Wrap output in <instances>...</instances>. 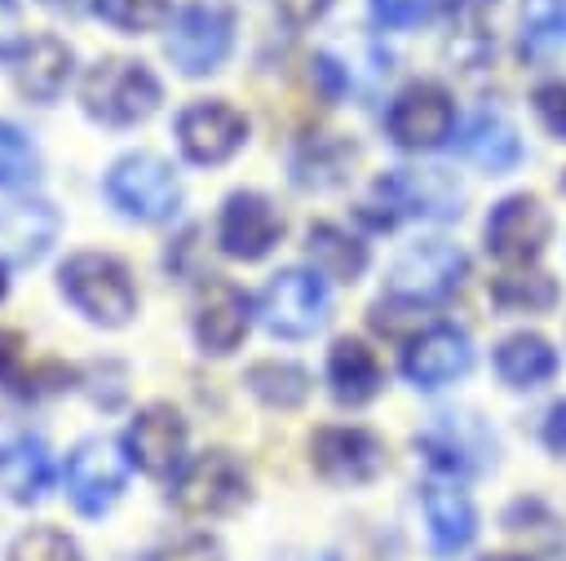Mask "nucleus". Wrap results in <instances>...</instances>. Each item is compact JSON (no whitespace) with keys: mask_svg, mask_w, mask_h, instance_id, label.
<instances>
[{"mask_svg":"<svg viewBox=\"0 0 566 561\" xmlns=\"http://www.w3.org/2000/svg\"><path fill=\"white\" fill-rule=\"evenodd\" d=\"M159 80L133 62V57H102L84 84H80V102L93 119L102 124H115V128H128V124H142L155 115L159 106Z\"/></svg>","mask_w":566,"mask_h":561,"instance_id":"obj_1","label":"nucleus"},{"mask_svg":"<svg viewBox=\"0 0 566 561\" xmlns=\"http://www.w3.org/2000/svg\"><path fill=\"white\" fill-rule=\"evenodd\" d=\"M57 278H62L66 300H71L84 318H93V322H102V327H119V322H128L133 309H137V292H133V283H128V269H124L115 256H106V252H75V256L62 265Z\"/></svg>","mask_w":566,"mask_h":561,"instance_id":"obj_2","label":"nucleus"},{"mask_svg":"<svg viewBox=\"0 0 566 561\" xmlns=\"http://www.w3.org/2000/svg\"><path fill=\"white\" fill-rule=\"evenodd\" d=\"M106 199L133 221H168L177 212L181 186L159 155H124L106 172Z\"/></svg>","mask_w":566,"mask_h":561,"instance_id":"obj_3","label":"nucleus"},{"mask_svg":"<svg viewBox=\"0 0 566 561\" xmlns=\"http://www.w3.org/2000/svg\"><path fill=\"white\" fill-rule=\"evenodd\" d=\"M248 499V473L226 451H203L172 477V504L186 517H221Z\"/></svg>","mask_w":566,"mask_h":561,"instance_id":"obj_4","label":"nucleus"},{"mask_svg":"<svg viewBox=\"0 0 566 561\" xmlns=\"http://www.w3.org/2000/svg\"><path fill=\"white\" fill-rule=\"evenodd\" d=\"M128 451L111 437H88L71 451L66 459V495L71 504L84 512V517H102L119 490H124V477H128Z\"/></svg>","mask_w":566,"mask_h":561,"instance_id":"obj_5","label":"nucleus"},{"mask_svg":"<svg viewBox=\"0 0 566 561\" xmlns=\"http://www.w3.org/2000/svg\"><path fill=\"white\" fill-rule=\"evenodd\" d=\"M464 252L451 243H416L407 247L389 269V292L407 305H433L447 300L464 278Z\"/></svg>","mask_w":566,"mask_h":561,"instance_id":"obj_6","label":"nucleus"},{"mask_svg":"<svg viewBox=\"0 0 566 561\" xmlns=\"http://www.w3.org/2000/svg\"><path fill=\"white\" fill-rule=\"evenodd\" d=\"M327 318V292L314 274L305 269H283L265 283L261 292V322L283 336V340H301V336H314Z\"/></svg>","mask_w":566,"mask_h":561,"instance_id":"obj_7","label":"nucleus"},{"mask_svg":"<svg viewBox=\"0 0 566 561\" xmlns=\"http://www.w3.org/2000/svg\"><path fill=\"white\" fill-rule=\"evenodd\" d=\"M230 53V18L217 4H186L168 31V57L181 75H208Z\"/></svg>","mask_w":566,"mask_h":561,"instance_id":"obj_8","label":"nucleus"},{"mask_svg":"<svg viewBox=\"0 0 566 561\" xmlns=\"http://www.w3.org/2000/svg\"><path fill=\"white\" fill-rule=\"evenodd\" d=\"M248 137V119L226 102H195L177 115V141L190 163H226Z\"/></svg>","mask_w":566,"mask_h":561,"instance_id":"obj_9","label":"nucleus"},{"mask_svg":"<svg viewBox=\"0 0 566 561\" xmlns=\"http://www.w3.org/2000/svg\"><path fill=\"white\" fill-rule=\"evenodd\" d=\"M128 459L150 473V477H168L181 473V455H186V420L168 406V402H150L146 411H137V420L128 424L124 437Z\"/></svg>","mask_w":566,"mask_h":561,"instance_id":"obj_10","label":"nucleus"},{"mask_svg":"<svg viewBox=\"0 0 566 561\" xmlns=\"http://www.w3.org/2000/svg\"><path fill=\"white\" fill-rule=\"evenodd\" d=\"M283 234V216L274 212L270 199L261 194H230L226 208H221V221H217V243L226 256L234 261H261Z\"/></svg>","mask_w":566,"mask_h":561,"instance_id":"obj_11","label":"nucleus"},{"mask_svg":"<svg viewBox=\"0 0 566 561\" xmlns=\"http://www.w3.org/2000/svg\"><path fill=\"white\" fill-rule=\"evenodd\" d=\"M451 97L438 84H411L389 106V137L402 150H433L451 133Z\"/></svg>","mask_w":566,"mask_h":561,"instance_id":"obj_12","label":"nucleus"},{"mask_svg":"<svg viewBox=\"0 0 566 561\" xmlns=\"http://www.w3.org/2000/svg\"><path fill=\"white\" fill-rule=\"evenodd\" d=\"M416 446H420V455H424L433 468L455 473V477L478 473V468L491 459V451H495V442L486 437V428H482L473 415H438V420L416 437Z\"/></svg>","mask_w":566,"mask_h":561,"instance_id":"obj_13","label":"nucleus"},{"mask_svg":"<svg viewBox=\"0 0 566 561\" xmlns=\"http://www.w3.org/2000/svg\"><path fill=\"white\" fill-rule=\"evenodd\" d=\"M376 194L394 208V216H455L460 212V190L447 172H411L398 168L389 177L376 181Z\"/></svg>","mask_w":566,"mask_h":561,"instance_id":"obj_14","label":"nucleus"},{"mask_svg":"<svg viewBox=\"0 0 566 561\" xmlns=\"http://www.w3.org/2000/svg\"><path fill=\"white\" fill-rule=\"evenodd\" d=\"M248 322H252L248 296L226 278L208 283V292L199 296V309H195V336H199L203 353H217V358L234 353L248 336Z\"/></svg>","mask_w":566,"mask_h":561,"instance_id":"obj_15","label":"nucleus"},{"mask_svg":"<svg viewBox=\"0 0 566 561\" xmlns=\"http://www.w3.org/2000/svg\"><path fill=\"white\" fill-rule=\"evenodd\" d=\"M310 451H314V468L327 481H349V486L376 477L385 464L380 442L367 428H318Z\"/></svg>","mask_w":566,"mask_h":561,"instance_id":"obj_16","label":"nucleus"},{"mask_svg":"<svg viewBox=\"0 0 566 561\" xmlns=\"http://www.w3.org/2000/svg\"><path fill=\"white\" fill-rule=\"evenodd\" d=\"M544 239H548V212L526 194L504 199L486 221V247L500 261H531L544 247Z\"/></svg>","mask_w":566,"mask_h":561,"instance_id":"obj_17","label":"nucleus"},{"mask_svg":"<svg viewBox=\"0 0 566 561\" xmlns=\"http://www.w3.org/2000/svg\"><path fill=\"white\" fill-rule=\"evenodd\" d=\"M473 362V349L469 340L455 331V327H429L424 336H416L407 345V358H402V371L411 384L420 389H442L447 380L464 375Z\"/></svg>","mask_w":566,"mask_h":561,"instance_id":"obj_18","label":"nucleus"},{"mask_svg":"<svg viewBox=\"0 0 566 561\" xmlns=\"http://www.w3.org/2000/svg\"><path fill=\"white\" fill-rule=\"evenodd\" d=\"M13 80L31 102H53L71 80V49L57 35H35L13 57Z\"/></svg>","mask_w":566,"mask_h":561,"instance_id":"obj_19","label":"nucleus"},{"mask_svg":"<svg viewBox=\"0 0 566 561\" xmlns=\"http://www.w3.org/2000/svg\"><path fill=\"white\" fill-rule=\"evenodd\" d=\"M57 234V212L44 199H22L0 212V252L18 265H31L49 252Z\"/></svg>","mask_w":566,"mask_h":561,"instance_id":"obj_20","label":"nucleus"},{"mask_svg":"<svg viewBox=\"0 0 566 561\" xmlns=\"http://www.w3.org/2000/svg\"><path fill=\"white\" fill-rule=\"evenodd\" d=\"M53 481V459L49 446L31 433H18L9 442H0V486L9 490V499L18 504H35Z\"/></svg>","mask_w":566,"mask_h":561,"instance_id":"obj_21","label":"nucleus"},{"mask_svg":"<svg viewBox=\"0 0 566 561\" xmlns=\"http://www.w3.org/2000/svg\"><path fill=\"white\" fill-rule=\"evenodd\" d=\"M460 155L482 172H509L522 159V141L500 110H478L460 133Z\"/></svg>","mask_w":566,"mask_h":561,"instance_id":"obj_22","label":"nucleus"},{"mask_svg":"<svg viewBox=\"0 0 566 561\" xmlns=\"http://www.w3.org/2000/svg\"><path fill=\"white\" fill-rule=\"evenodd\" d=\"M327 384H332L336 402H349V406L376 398V389H380L376 353L363 340H336L327 353Z\"/></svg>","mask_w":566,"mask_h":561,"instance_id":"obj_23","label":"nucleus"},{"mask_svg":"<svg viewBox=\"0 0 566 561\" xmlns=\"http://www.w3.org/2000/svg\"><path fill=\"white\" fill-rule=\"evenodd\" d=\"M424 521H429V548L438 557L460 552L473 539V530H478L473 504L460 490H451V486H429L424 490Z\"/></svg>","mask_w":566,"mask_h":561,"instance_id":"obj_24","label":"nucleus"},{"mask_svg":"<svg viewBox=\"0 0 566 561\" xmlns=\"http://www.w3.org/2000/svg\"><path fill=\"white\" fill-rule=\"evenodd\" d=\"M495 371L513 384V389H535L539 380H548L557 371V353L548 349L544 336H509L495 349Z\"/></svg>","mask_w":566,"mask_h":561,"instance_id":"obj_25","label":"nucleus"},{"mask_svg":"<svg viewBox=\"0 0 566 561\" xmlns=\"http://www.w3.org/2000/svg\"><path fill=\"white\" fill-rule=\"evenodd\" d=\"M0 380L13 393H44V389H62L71 380V371L44 362V367H27V340L9 327H0Z\"/></svg>","mask_w":566,"mask_h":561,"instance_id":"obj_26","label":"nucleus"},{"mask_svg":"<svg viewBox=\"0 0 566 561\" xmlns=\"http://www.w3.org/2000/svg\"><path fill=\"white\" fill-rule=\"evenodd\" d=\"M310 261H314L318 274L349 283V278L363 274L367 247H363L358 239H349L345 230H336V225H314V230H310Z\"/></svg>","mask_w":566,"mask_h":561,"instance_id":"obj_27","label":"nucleus"},{"mask_svg":"<svg viewBox=\"0 0 566 561\" xmlns=\"http://www.w3.org/2000/svg\"><path fill=\"white\" fill-rule=\"evenodd\" d=\"M248 389L265 406H301L310 393V375L296 362H256L248 367Z\"/></svg>","mask_w":566,"mask_h":561,"instance_id":"obj_28","label":"nucleus"},{"mask_svg":"<svg viewBox=\"0 0 566 561\" xmlns=\"http://www.w3.org/2000/svg\"><path fill=\"white\" fill-rule=\"evenodd\" d=\"M354 163V150L345 141H314L301 150L296 159V181L301 186H314V190H327V186H340L345 181V168Z\"/></svg>","mask_w":566,"mask_h":561,"instance_id":"obj_29","label":"nucleus"},{"mask_svg":"<svg viewBox=\"0 0 566 561\" xmlns=\"http://www.w3.org/2000/svg\"><path fill=\"white\" fill-rule=\"evenodd\" d=\"M93 13L111 22L115 31H159L172 13V0H93Z\"/></svg>","mask_w":566,"mask_h":561,"instance_id":"obj_30","label":"nucleus"},{"mask_svg":"<svg viewBox=\"0 0 566 561\" xmlns=\"http://www.w3.org/2000/svg\"><path fill=\"white\" fill-rule=\"evenodd\" d=\"M491 300L504 309H548L557 300V283L548 274H500L491 283Z\"/></svg>","mask_w":566,"mask_h":561,"instance_id":"obj_31","label":"nucleus"},{"mask_svg":"<svg viewBox=\"0 0 566 561\" xmlns=\"http://www.w3.org/2000/svg\"><path fill=\"white\" fill-rule=\"evenodd\" d=\"M40 168V155L31 146V137L18 128V124H4L0 119V190H18L35 177Z\"/></svg>","mask_w":566,"mask_h":561,"instance_id":"obj_32","label":"nucleus"},{"mask_svg":"<svg viewBox=\"0 0 566 561\" xmlns=\"http://www.w3.org/2000/svg\"><path fill=\"white\" fill-rule=\"evenodd\" d=\"M522 40L531 49L566 44V0H526L522 4Z\"/></svg>","mask_w":566,"mask_h":561,"instance_id":"obj_33","label":"nucleus"},{"mask_svg":"<svg viewBox=\"0 0 566 561\" xmlns=\"http://www.w3.org/2000/svg\"><path fill=\"white\" fill-rule=\"evenodd\" d=\"M9 561H84L75 539L62 534V530H49V526H31L13 539L9 548Z\"/></svg>","mask_w":566,"mask_h":561,"instance_id":"obj_34","label":"nucleus"},{"mask_svg":"<svg viewBox=\"0 0 566 561\" xmlns=\"http://www.w3.org/2000/svg\"><path fill=\"white\" fill-rule=\"evenodd\" d=\"M155 561H226V557H221V543H217V539H208V534H186V539H177V543H164V548L155 552Z\"/></svg>","mask_w":566,"mask_h":561,"instance_id":"obj_35","label":"nucleus"},{"mask_svg":"<svg viewBox=\"0 0 566 561\" xmlns=\"http://www.w3.org/2000/svg\"><path fill=\"white\" fill-rule=\"evenodd\" d=\"M371 13L385 27H416L429 18V0H371Z\"/></svg>","mask_w":566,"mask_h":561,"instance_id":"obj_36","label":"nucleus"},{"mask_svg":"<svg viewBox=\"0 0 566 561\" xmlns=\"http://www.w3.org/2000/svg\"><path fill=\"white\" fill-rule=\"evenodd\" d=\"M535 110H539V119H544L548 133L566 137V84H544V88H535Z\"/></svg>","mask_w":566,"mask_h":561,"instance_id":"obj_37","label":"nucleus"},{"mask_svg":"<svg viewBox=\"0 0 566 561\" xmlns=\"http://www.w3.org/2000/svg\"><path fill=\"white\" fill-rule=\"evenodd\" d=\"M447 9H451V22H455L464 35H482V27H486L495 0H447Z\"/></svg>","mask_w":566,"mask_h":561,"instance_id":"obj_38","label":"nucleus"},{"mask_svg":"<svg viewBox=\"0 0 566 561\" xmlns=\"http://www.w3.org/2000/svg\"><path fill=\"white\" fill-rule=\"evenodd\" d=\"M274 9L292 22V27H310L314 18H323V9H327V0H274Z\"/></svg>","mask_w":566,"mask_h":561,"instance_id":"obj_39","label":"nucleus"},{"mask_svg":"<svg viewBox=\"0 0 566 561\" xmlns=\"http://www.w3.org/2000/svg\"><path fill=\"white\" fill-rule=\"evenodd\" d=\"M22 40V18L13 9V0H0V57H9Z\"/></svg>","mask_w":566,"mask_h":561,"instance_id":"obj_40","label":"nucleus"},{"mask_svg":"<svg viewBox=\"0 0 566 561\" xmlns=\"http://www.w3.org/2000/svg\"><path fill=\"white\" fill-rule=\"evenodd\" d=\"M544 442H548L557 455H566V402H557V406L548 411V420H544Z\"/></svg>","mask_w":566,"mask_h":561,"instance_id":"obj_41","label":"nucleus"},{"mask_svg":"<svg viewBox=\"0 0 566 561\" xmlns=\"http://www.w3.org/2000/svg\"><path fill=\"white\" fill-rule=\"evenodd\" d=\"M4 292H9V274H4V261H0V300H4Z\"/></svg>","mask_w":566,"mask_h":561,"instance_id":"obj_42","label":"nucleus"},{"mask_svg":"<svg viewBox=\"0 0 566 561\" xmlns=\"http://www.w3.org/2000/svg\"><path fill=\"white\" fill-rule=\"evenodd\" d=\"M482 561H526V557H509V552H504V557H482Z\"/></svg>","mask_w":566,"mask_h":561,"instance_id":"obj_43","label":"nucleus"},{"mask_svg":"<svg viewBox=\"0 0 566 561\" xmlns=\"http://www.w3.org/2000/svg\"><path fill=\"white\" fill-rule=\"evenodd\" d=\"M323 561H332V557H323Z\"/></svg>","mask_w":566,"mask_h":561,"instance_id":"obj_44","label":"nucleus"}]
</instances>
